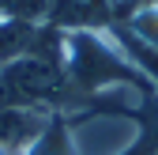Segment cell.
Wrapping results in <instances>:
<instances>
[{
  "instance_id": "obj_1",
  "label": "cell",
  "mask_w": 158,
  "mask_h": 155,
  "mask_svg": "<svg viewBox=\"0 0 158 155\" xmlns=\"http://www.w3.org/2000/svg\"><path fill=\"white\" fill-rule=\"evenodd\" d=\"M75 155H128L143 140V121L124 110H98L68 121Z\"/></svg>"
},
{
  "instance_id": "obj_2",
  "label": "cell",
  "mask_w": 158,
  "mask_h": 155,
  "mask_svg": "<svg viewBox=\"0 0 158 155\" xmlns=\"http://www.w3.org/2000/svg\"><path fill=\"white\" fill-rule=\"evenodd\" d=\"M56 110L45 106H0V155H23Z\"/></svg>"
},
{
  "instance_id": "obj_3",
  "label": "cell",
  "mask_w": 158,
  "mask_h": 155,
  "mask_svg": "<svg viewBox=\"0 0 158 155\" xmlns=\"http://www.w3.org/2000/svg\"><path fill=\"white\" fill-rule=\"evenodd\" d=\"M34 42H38V27L34 23H27V19H4L0 23V68L30 57Z\"/></svg>"
},
{
  "instance_id": "obj_4",
  "label": "cell",
  "mask_w": 158,
  "mask_h": 155,
  "mask_svg": "<svg viewBox=\"0 0 158 155\" xmlns=\"http://www.w3.org/2000/svg\"><path fill=\"white\" fill-rule=\"evenodd\" d=\"M124 34L132 38L135 46L158 53V0H143V4L132 8L128 23H124Z\"/></svg>"
},
{
  "instance_id": "obj_5",
  "label": "cell",
  "mask_w": 158,
  "mask_h": 155,
  "mask_svg": "<svg viewBox=\"0 0 158 155\" xmlns=\"http://www.w3.org/2000/svg\"><path fill=\"white\" fill-rule=\"evenodd\" d=\"M23 155H75L72 129H68V121H64V113H53V121L42 129V136H38Z\"/></svg>"
},
{
  "instance_id": "obj_6",
  "label": "cell",
  "mask_w": 158,
  "mask_h": 155,
  "mask_svg": "<svg viewBox=\"0 0 158 155\" xmlns=\"http://www.w3.org/2000/svg\"><path fill=\"white\" fill-rule=\"evenodd\" d=\"M151 155H158V151H151Z\"/></svg>"
}]
</instances>
